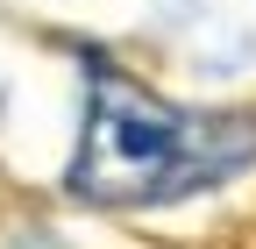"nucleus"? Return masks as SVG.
Returning <instances> with one entry per match:
<instances>
[{
  "mask_svg": "<svg viewBox=\"0 0 256 249\" xmlns=\"http://www.w3.org/2000/svg\"><path fill=\"white\" fill-rule=\"evenodd\" d=\"M256 164V114H192L121 72H92L72 192L92 206H171Z\"/></svg>",
  "mask_w": 256,
  "mask_h": 249,
  "instance_id": "f257e3e1",
  "label": "nucleus"
}]
</instances>
